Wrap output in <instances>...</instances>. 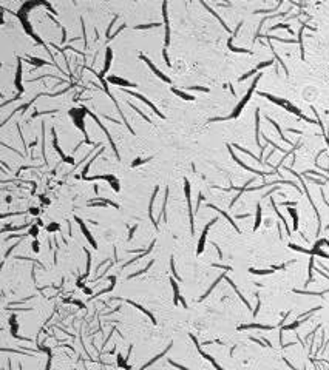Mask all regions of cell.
<instances>
[{
    "instance_id": "obj_1",
    "label": "cell",
    "mask_w": 329,
    "mask_h": 370,
    "mask_svg": "<svg viewBox=\"0 0 329 370\" xmlns=\"http://www.w3.org/2000/svg\"><path fill=\"white\" fill-rule=\"evenodd\" d=\"M175 93H177L178 96H181V97H184V99H187V101H192V99H193V96H189V94H184V93H181V92H178V90H175Z\"/></svg>"
}]
</instances>
